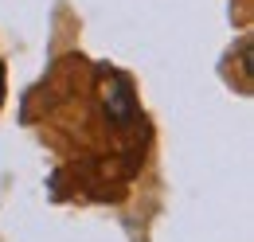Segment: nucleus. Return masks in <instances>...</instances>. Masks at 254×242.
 <instances>
[{
	"instance_id": "nucleus-1",
	"label": "nucleus",
	"mask_w": 254,
	"mask_h": 242,
	"mask_svg": "<svg viewBox=\"0 0 254 242\" xmlns=\"http://www.w3.org/2000/svg\"><path fill=\"white\" fill-rule=\"evenodd\" d=\"M106 114L114 121H129L133 118V90H129L126 78L110 74V90H106Z\"/></svg>"
}]
</instances>
